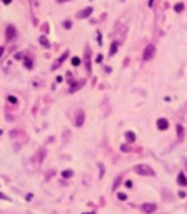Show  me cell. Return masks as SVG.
<instances>
[{
    "mask_svg": "<svg viewBox=\"0 0 187 214\" xmlns=\"http://www.w3.org/2000/svg\"><path fill=\"white\" fill-rule=\"evenodd\" d=\"M134 172H137L140 176H154V169L147 166V164H139L134 167Z\"/></svg>",
    "mask_w": 187,
    "mask_h": 214,
    "instance_id": "6da1fadb",
    "label": "cell"
},
{
    "mask_svg": "<svg viewBox=\"0 0 187 214\" xmlns=\"http://www.w3.org/2000/svg\"><path fill=\"white\" fill-rule=\"evenodd\" d=\"M155 55V47L154 45H147V49L144 50V60L147 62V60H152Z\"/></svg>",
    "mask_w": 187,
    "mask_h": 214,
    "instance_id": "7a4b0ae2",
    "label": "cell"
},
{
    "mask_svg": "<svg viewBox=\"0 0 187 214\" xmlns=\"http://www.w3.org/2000/svg\"><path fill=\"white\" fill-rule=\"evenodd\" d=\"M155 209H157V206L152 204V202H149V204H147V202H145V204H142V211H144V213H147V214H152Z\"/></svg>",
    "mask_w": 187,
    "mask_h": 214,
    "instance_id": "3957f363",
    "label": "cell"
},
{
    "mask_svg": "<svg viewBox=\"0 0 187 214\" xmlns=\"http://www.w3.org/2000/svg\"><path fill=\"white\" fill-rule=\"evenodd\" d=\"M92 7H87V9H84V10H80V12H79V13H77V17H79V19H87V17H89V15H90V13H92Z\"/></svg>",
    "mask_w": 187,
    "mask_h": 214,
    "instance_id": "277c9868",
    "label": "cell"
},
{
    "mask_svg": "<svg viewBox=\"0 0 187 214\" xmlns=\"http://www.w3.org/2000/svg\"><path fill=\"white\" fill-rule=\"evenodd\" d=\"M157 127H159L160 130H167V127H169V122H167V119H159L157 121Z\"/></svg>",
    "mask_w": 187,
    "mask_h": 214,
    "instance_id": "5b68a950",
    "label": "cell"
},
{
    "mask_svg": "<svg viewBox=\"0 0 187 214\" xmlns=\"http://www.w3.org/2000/svg\"><path fill=\"white\" fill-rule=\"evenodd\" d=\"M177 182H179V186H187V177L184 172H179V176H177Z\"/></svg>",
    "mask_w": 187,
    "mask_h": 214,
    "instance_id": "8992f818",
    "label": "cell"
},
{
    "mask_svg": "<svg viewBox=\"0 0 187 214\" xmlns=\"http://www.w3.org/2000/svg\"><path fill=\"white\" fill-rule=\"evenodd\" d=\"M5 34H7V35H5V38H7V40H12V38L15 37V28L12 27V25H9V27H7V32H5Z\"/></svg>",
    "mask_w": 187,
    "mask_h": 214,
    "instance_id": "52a82bcc",
    "label": "cell"
},
{
    "mask_svg": "<svg viewBox=\"0 0 187 214\" xmlns=\"http://www.w3.org/2000/svg\"><path fill=\"white\" fill-rule=\"evenodd\" d=\"M125 139L129 144H134V140H135V134L134 132H125Z\"/></svg>",
    "mask_w": 187,
    "mask_h": 214,
    "instance_id": "ba28073f",
    "label": "cell"
},
{
    "mask_svg": "<svg viewBox=\"0 0 187 214\" xmlns=\"http://www.w3.org/2000/svg\"><path fill=\"white\" fill-rule=\"evenodd\" d=\"M77 115H79V117H77V121H75V124H77V126H82V124H84V112L80 111L79 114H77Z\"/></svg>",
    "mask_w": 187,
    "mask_h": 214,
    "instance_id": "9c48e42d",
    "label": "cell"
},
{
    "mask_svg": "<svg viewBox=\"0 0 187 214\" xmlns=\"http://www.w3.org/2000/svg\"><path fill=\"white\" fill-rule=\"evenodd\" d=\"M117 49H119V42H112V45H110V55H114L117 52Z\"/></svg>",
    "mask_w": 187,
    "mask_h": 214,
    "instance_id": "30bf717a",
    "label": "cell"
},
{
    "mask_svg": "<svg viewBox=\"0 0 187 214\" xmlns=\"http://www.w3.org/2000/svg\"><path fill=\"white\" fill-rule=\"evenodd\" d=\"M174 10H175L177 13H180V12L184 10V3H175V5H174Z\"/></svg>",
    "mask_w": 187,
    "mask_h": 214,
    "instance_id": "8fae6325",
    "label": "cell"
},
{
    "mask_svg": "<svg viewBox=\"0 0 187 214\" xmlns=\"http://www.w3.org/2000/svg\"><path fill=\"white\" fill-rule=\"evenodd\" d=\"M23 64H25V67H27V69H32V67H34V64H32V60H30V59H25V60H23Z\"/></svg>",
    "mask_w": 187,
    "mask_h": 214,
    "instance_id": "7c38bea8",
    "label": "cell"
},
{
    "mask_svg": "<svg viewBox=\"0 0 187 214\" xmlns=\"http://www.w3.org/2000/svg\"><path fill=\"white\" fill-rule=\"evenodd\" d=\"M40 44H42L44 47H50V44H48V40H47L45 37H40Z\"/></svg>",
    "mask_w": 187,
    "mask_h": 214,
    "instance_id": "4fadbf2b",
    "label": "cell"
},
{
    "mask_svg": "<svg viewBox=\"0 0 187 214\" xmlns=\"http://www.w3.org/2000/svg\"><path fill=\"white\" fill-rule=\"evenodd\" d=\"M177 134H179V137L184 136V127H182V126H177Z\"/></svg>",
    "mask_w": 187,
    "mask_h": 214,
    "instance_id": "5bb4252c",
    "label": "cell"
},
{
    "mask_svg": "<svg viewBox=\"0 0 187 214\" xmlns=\"http://www.w3.org/2000/svg\"><path fill=\"white\" fill-rule=\"evenodd\" d=\"M117 197H119L120 201H125V199H127V194H125V192H119V194H117Z\"/></svg>",
    "mask_w": 187,
    "mask_h": 214,
    "instance_id": "9a60e30c",
    "label": "cell"
},
{
    "mask_svg": "<svg viewBox=\"0 0 187 214\" xmlns=\"http://www.w3.org/2000/svg\"><path fill=\"white\" fill-rule=\"evenodd\" d=\"M72 174H74L72 171H64V172H62V176H64V177H72Z\"/></svg>",
    "mask_w": 187,
    "mask_h": 214,
    "instance_id": "2e32d148",
    "label": "cell"
},
{
    "mask_svg": "<svg viewBox=\"0 0 187 214\" xmlns=\"http://www.w3.org/2000/svg\"><path fill=\"white\" fill-rule=\"evenodd\" d=\"M120 151H122V152H129V151H130V146L125 144V146H122V147H120Z\"/></svg>",
    "mask_w": 187,
    "mask_h": 214,
    "instance_id": "e0dca14e",
    "label": "cell"
},
{
    "mask_svg": "<svg viewBox=\"0 0 187 214\" xmlns=\"http://www.w3.org/2000/svg\"><path fill=\"white\" fill-rule=\"evenodd\" d=\"M72 64H74V65H79V64H80V59H79V57H74V59H72Z\"/></svg>",
    "mask_w": 187,
    "mask_h": 214,
    "instance_id": "ac0fdd59",
    "label": "cell"
},
{
    "mask_svg": "<svg viewBox=\"0 0 187 214\" xmlns=\"http://www.w3.org/2000/svg\"><path fill=\"white\" fill-rule=\"evenodd\" d=\"M64 27H65V28H70V22H69V20H67V22H64Z\"/></svg>",
    "mask_w": 187,
    "mask_h": 214,
    "instance_id": "d6986e66",
    "label": "cell"
},
{
    "mask_svg": "<svg viewBox=\"0 0 187 214\" xmlns=\"http://www.w3.org/2000/svg\"><path fill=\"white\" fill-rule=\"evenodd\" d=\"M3 55V47H0V57Z\"/></svg>",
    "mask_w": 187,
    "mask_h": 214,
    "instance_id": "ffe728a7",
    "label": "cell"
},
{
    "mask_svg": "<svg viewBox=\"0 0 187 214\" xmlns=\"http://www.w3.org/2000/svg\"><path fill=\"white\" fill-rule=\"evenodd\" d=\"M0 199H7V196H3L2 192H0Z\"/></svg>",
    "mask_w": 187,
    "mask_h": 214,
    "instance_id": "44dd1931",
    "label": "cell"
},
{
    "mask_svg": "<svg viewBox=\"0 0 187 214\" xmlns=\"http://www.w3.org/2000/svg\"><path fill=\"white\" fill-rule=\"evenodd\" d=\"M3 2H5V3H10V0H3Z\"/></svg>",
    "mask_w": 187,
    "mask_h": 214,
    "instance_id": "7402d4cb",
    "label": "cell"
},
{
    "mask_svg": "<svg viewBox=\"0 0 187 214\" xmlns=\"http://www.w3.org/2000/svg\"><path fill=\"white\" fill-rule=\"evenodd\" d=\"M58 2H65V0H58Z\"/></svg>",
    "mask_w": 187,
    "mask_h": 214,
    "instance_id": "603a6c76",
    "label": "cell"
},
{
    "mask_svg": "<svg viewBox=\"0 0 187 214\" xmlns=\"http://www.w3.org/2000/svg\"><path fill=\"white\" fill-rule=\"evenodd\" d=\"M87 214H92V213H87Z\"/></svg>",
    "mask_w": 187,
    "mask_h": 214,
    "instance_id": "cb8c5ba5",
    "label": "cell"
},
{
    "mask_svg": "<svg viewBox=\"0 0 187 214\" xmlns=\"http://www.w3.org/2000/svg\"><path fill=\"white\" fill-rule=\"evenodd\" d=\"M186 167H187V162H186Z\"/></svg>",
    "mask_w": 187,
    "mask_h": 214,
    "instance_id": "d4e9b609",
    "label": "cell"
}]
</instances>
